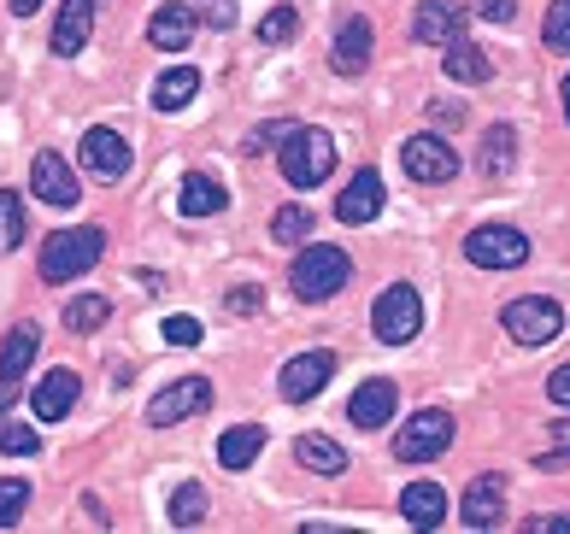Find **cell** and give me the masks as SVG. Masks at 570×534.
<instances>
[{"mask_svg":"<svg viewBox=\"0 0 570 534\" xmlns=\"http://www.w3.org/2000/svg\"><path fill=\"white\" fill-rule=\"evenodd\" d=\"M347 276H353V259L342 247H301V259L288 265V288L301 294L306 306H318V300L347 288Z\"/></svg>","mask_w":570,"mask_h":534,"instance_id":"obj_3","label":"cell"},{"mask_svg":"<svg viewBox=\"0 0 570 534\" xmlns=\"http://www.w3.org/2000/svg\"><path fill=\"white\" fill-rule=\"evenodd\" d=\"M195 95H200V71L195 66H171V71H159V82H154V106H159V112H183Z\"/></svg>","mask_w":570,"mask_h":534,"instance_id":"obj_25","label":"cell"},{"mask_svg":"<svg viewBox=\"0 0 570 534\" xmlns=\"http://www.w3.org/2000/svg\"><path fill=\"white\" fill-rule=\"evenodd\" d=\"M294 458H301L312 476H342V469H347V453L330 435H301V441H294Z\"/></svg>","mask_w":570,"mask_h":534,"instance_id":"obj_27","label":"cell"},{"mask_svg":"<svg viewBox=\"0 0 570 534\" xmlns=\"http://www.w3.org/2000/svg\"><path fill=\"white\" fill-rule=\"evenodd\" d=\"M100 253H107V235L77 224V229H53L48 241H41V283H71L82 276Z\"/></svg>","mask_w":570,"mask_h":534,"instance_id":"obj_2","label":"cell"},{"mask_svg":"<svg viewBox=\"0 0 570 534\" xmlns=\"http://www.w3.org/2000/svg\"><path fill=\"white\" fill-rule=\"evenodd\" d=\"M277 170L294 188H318L335 170V141L324 130H312V123H288L277 136Z\"/></svg>","mask_w":570,"mask_h":534,"instance_id":"obj_1","label":"cell"},{"mask_svg":"<svg viewBox=\"0 0 570 534\" xmlns=\"http://www.w3.org/2000/svg\"><path fill=\"white\" fill-rule=\"evenodd\" d=\"M165 517H171L177 528H195L206 517V487L200 482H183L177 494H171V511H165Z\"/></svg>","mask_w":570,"mask_h":534,"instance_id":"obj_31","label":"cell"},{"mask_svg":"<svg viewBox=\"0 0 570 534\" xmlns=\"http://www.w3.org/2000/svg\"><path fill=\"white\" fill-rule=\"evenodd\" d=\"M330 376H335V353H330V347H312V353H301V358H288L283 399H288V405H306L312 394L330 388Z\"/></svg>","mask_w":570,"mask_h":534,"instance_id":"obj_10","label":"cell"},{"mask_svg":"<svg viewBox=\"0 0 570 534\" xmlns=\"http://www.w3.org/2000/svg\"><path fill=\"white\" fill-rule=\"evenodd\" d=\"M77 394H82V376H77V370H48V376L36 382V394H30L36 423H59V417H71Z\"/></svg>","mask_w":570,"mask_h":534,"instance_id":"obj_15","label":"cell"},{"mask_svg":"<svg viewBox=\"0 0 570 534\" xmlns=\"http://www.w3.org/2000/svg\"><path fill=\"white\" fill-rule=\"evenodd\" d=\"M206 405H213V382L183 376V382H171V388L147 405V423H154V429H171V423H183V417H200Z\"/></svg>","mask_w":570,"mask_h":534,"instance_id":"obj_8","label":"cell"},{"mask_svg":"<svg viewBox=\"0 0 570 534\" xmlns=\"http://www.w3.org/2000/svg\"><path fill=\"white\" fill-rule=\"evenodd\" d=\"M195 30H200V12L183 7V0H165V7L147 18V41L165 48V53H183L188 41H195Z\"/></svg>","mask_w":570,"mask_h":534,"instance_id":"obj_13","label":"cell"},{"mask_svg":"<svg viewBox=\"0 0 570 534\" xmlns=\"http://www.w3.org/2000/svg\"><path fill=\"white\" fill-rule=\"evenodd\" d=\"M177 206H183V218H213V211H224V206H229V188L213 177V170H188Z\"/></svg>","mask_w":570,"mask_h":534,"instance_id":"obj_21","label":"cell"},{"mask_svg":"<svg viewBox=\"0 0 570 534\" xmlns=\"http://www.w3.org/2000/svg\"><path fill=\"white\" fill-rule=\"evenodd\" d=\"M541 41L553 53H570V0H553L547 7V30H541Z\"/></svg>","mask_w":570,"mask_h":534,"instance_id":"obj_34","label":"cell"},{"mask_svg":"<svg viewBox=\"0 0 570 534\" xmlns=\"http://www.w3.org/2000/svg\"><path fill=\"white\" fill-rule=\"evenodd\" d=\"M165 340H171V347H195L200 324H195V317H165Z\"/></svg>","mask_w":570,"mask_h":534,"instance_id":"obj_38","label":"cell"},{"mask_svg":"<svg viewBox=\"0 0 570 534\" xmlns=\"http://www.w3.org/2000/svg\"><path fill=\"white\" fill-rule=\"evenodd\" d=\"M77 159H82L89 177L118 182L124 170H130V141H124L118 130H89V136H82V147H77Z\"/></svg>","mask_w":570,"mask_h":534,"instance_id":"obj_12","label":"cell"},{"mask_svg":"<svg viewBox=\"0 0 570 534\" xmlns=\"http://www.w3.org/2000/svg\"><path fill=\"white\" fill-rule=\"evenodd\" d=\"M453 36H464V12L453 7V0H417L412 41H424V48H448Z\"/></svg>","mask_w":570,"mask_h":534,"instance_id":"obj_16","label":"cell"},{"mask_svg":"<svg viewBox=\"0 0 570 534\" xmlns=\"http://www.w3.org/2000/svg\"><path fill=\"white\" fill-rule=\"evenodd\" d=\"M476 18H489V24H512L518 7H512V0H476Z\"/></svg>","mask_w":570,"mask_h":534,"instance_id":"obj_40","label":"cell"},{"mask_svg":"<svg viewBox=\"0 0 570 534\" xmlns=\"http://www.w3.org/2000/svg\"><path fill=\"white\" fill-rule=\"evenodd\" d=\"M394 405H400V394H394V382H383V376H371V382H358L353 388V405H347V417L358 423V429H389L394 423Z\"/></svg>","mask_w":570,"mask_h":534,"instance_id":"obj_14","label":"cell"},{"mask_svg":"<svg viewBox=\"0 0 570 534\" xmlns=\"http://www.w3.org/2000/svg\"><path fill=\"white\" fill-rule=\"evenodd\" d=\"M7 7H12V12H18V18H30V12H36V7H41V0H7Z\"/></svg>","mask_w":570,"mask_h":534,"instance_id":"obj_44","label":"cell"},{"mask_svg":"<svg viewBox=\"0 0 570 534\" xmlns=\"http://www.w3.org/2000/svg\"><path fill=\"white\" fill-rule=\"evenodd\" d=\"M553 446H559V453H570V417L553 423Z\"/></svg>","mask_w":570,"mask_h":534,"instance_id":"obj_43","label":"cell"},{"mask_svg":"<svg viewBox=\"0 0 570 534\" xmlns=\"http://www.w3.org/2000/svg\"><path fill=\"white\" fill-rule=\"evenodd\" d=\"M400 165H406L412 182H453L459 177V154L441 136H412L400 147Z\"/></svg>","mask_w":570,"mask_h":534,"instance_id":"obj_9","label":"cell"},{"mask_svg":"<svg viewBox=\"0 0 570 534\" xmlns=\"http://www.w3.org/2000/svg\"><path fill=\"white\" fill-rule=\"evenodd\" d=\"M259 453H265V429H259V423H242V429L218 435V464L224 469H247Z\"/></svg>","mask_w":570,"mask_h":534,"instance_id":"obj_26","label":"cell"},{"mask_svg":"<svg viewBox=\"0 0 570 534\" xmlns=\"http://www.w3.org/2000/svg\"><path fill=\"white\" fill-rule=\"evenodd\" d=\"M564 118H570V77H564Z\"/></svg>","mask_w":570,"mask_h":534,"instance_id":"obj_46","label":"cell"},{"mask_svg":"<svg viewBox=\"0 0 570 534\" xmlns=\"http://www.w3.org/2000/svg\"><path fill=\"white\" fill-rule=\"evenodd\" d=\"M400 517L412 528H441L448 523V494H441L435 482H412L406 494H400Z\"/></svg>","mask_w":570,"mask_h":534,"instance_id":"obj_22","label":"cell"},{"mask_svg":"<svg viewBox=\"0 0 570 534\" xmlns=\"http://www.w3.org/2000/svg\"><path fill=\"white\" fill-rule=\"evenodd\" d=\"M371 329H376V340H389V347H406V340L424 329V300H417V288L394 283L383 300L371 306Z\"/></svg>","mask_w":570,"mask_h":534,"instance_id":"obj_5","label":"cell"},{"mask_svg":"<svg viewBox=\"0 0 570 534\" xmlns=\"http://www.w3.org/2000/svg\"><path fill=\"white\" fill-rule=\"evenodd\" d=\"M512 159H518L512 123H494V130L482 136V170H489V177H505V170H512Z\"/></svg>","mask_w":570,"mask_h":534,"instance_id":"obj_28","label":"cell"},{"mask_svg":"<svg viewBox=\"0 0 570 534\" xmlns=\"http://www.w3.org/2000/svg\"><path fill=\"white\" fill-rule=\"evenodd\" d=\"M24 241V206H18V195L12 188H0V259Z\"/></svg>","mask_w":570,"mask_h":534,"instance_id":"obj_33","label":"cell"},{"mask_svg":"<svg viewBox=\"0 0 570 534\" xmlns=\"http://www.w3.org/2000/svg\"><path fill=\"white\" fill-rule=\"evenodd\" d=\"M448 77H453V82H464V89H482V82L494 77V59L482 53L476 41L453 36V41H448Z\"/></svg>","mask_w":570,"mask_h":534,"instance_id":"obj_23","label":"cell"},{"mask_svg":"<svg viewBox=\"0 0 570 534\" xmlns=\"http://www.w3.org/2000/svg\"><path fill=\"white\" fill-rule=\"evenodd\" d=\"M523 528H530V534H570V517H530Z\"/></svg>","mask_w":570,"mask_h":534,"instance_id":"obj_42","label":"cell"},{"mask_svg":"<svg viewBox=\"0 0 570 534\" xmlns=\"http://www.w3.org/2000/svg\"><path fill=\"white\" fill-rule=\"evenodd\" d=\"M453 446V417L448 412H417L406 429L394 435V458H406V464H430V458H441Z\"/></svg>","mask_w":570,"mask_h":534,"instance_id":"obj_7","label":"cell"},{"mask_svg":"<svg viewBox=\"0 0 570 534\" xmlns=\"http://www.w3.org/2000/svg\"><path fill=\"white\" fill-rule=\"evenodd\" d=\"M371 48H376L371 18H342V30H335V48H330V66L342 71V77H358V71L371 66Z\"/></svg>","mask_w":570,"mask_h":534,"instance_id":"obj_18","label":"cell"},{"mask_svg":"<svg viewBox=\"0 0 570 534\" xmlns=\"http://www.w3.org/2000/svg\"><path fill=\"white\" fill-rule=\"evenodd\" d=\"M0 453L30 458V453H41V435H36V429H24V423H12V429H0Z\"/></svg>","mask_w":570,"mask_h":534,"instance_id":"obj_36","label":"cell"},{"mask_svg":"<svg viewBox=\"0 0 570 534\" xmlns=\"http://www.w3.org/2000/svg\"><path fill=\"white\" fill-rule=\"evenodd\" d=\"M464 259L476 270H518L530 259V241H523V229H512V224H482V229L464 235Z\"/></svg>","mask_w":570,"mask_h":534,"instance_id":"obj_6","label":"cell"},{"mask_svg":"<svg viewBox=\"0 0 570 534\" xmlns=\"http://www.w3.org/2000/svg\"><path fill=\"white\" fill-rule=\"evenodd\" d=\"M312 224H318V218H312L306 206H283L277 218H271V235H277L283 247H306L312 241Z\"/></svg>","mask_w":570,"mask_h":534,"instance_id":"obj_30","label":"cell"},{"mask_svg":"<svg viewBox=\"0 0 570 534\" xmlns=\"http://www.w3.org/2000/svg\"><path fill=\"white\" fill-rule=\"evenodd\" d=\"M12 412V382H0V417Z\"/></svg>","mask_w":570,"mask_h":534,"instance_id":"obj_45","label":"cell"},{"mask_svg":"<svg viewBox=\"0 0 570 534\" xmlns=\"http://www.w3.org/2000/svg\"><path fill=\"white\" fill-rule=\"evenodd\" d=\"M30 505V482H0V528H12Z\"/></svg>","mask_w":570,"mask_h":534,"instance_id":"obj_35","label":"cell"},{"mask_svg":"<svg viewBox=\"0 0 570 534\" xmlns=\"http://www.w3.org/2000/svg\"><path fill=\"white\" fill-rule=\"evenodd\" d=\"M36 353H41V335L36 324H18L7 340H0V382H18L30 365H36Z\"/></svg>","mask_w":570,"mask_h":534,"instance_id":"obj_24","label":"cell"},{"mask_svg":"<svg viewBox=\"0 0 570 534\" xmlns=\"http://www.w3.org/2000/svg\"><path fill=\"white\" fill-rule=\"evenodd\" d=\"M294 36H301V12H294V7H271L265 24H259V41H265V48H288Z\"/></svg>","mask_w":570,"mask_h":534,"instance_id":"obj_32","label":"cell"},{"mask_svg":"<svg viewBox=\"0 0 570 534\" xmlns=\"http://www.w3.org/2000/svg\"><path fill=\"white\" fill-rule=\"evenodd\" d=\"M547 399H553V405H570V365H559L553 376H547Z\"/></svg>","mask_w":570,"mask_h":534,"instance_id":"obj_41","label":"cell"},{"mask_svg":"<svg viewBox=\"0 0 570 534\" xmlns=\"http://www.w3.org/2000/svg\"><path fill=\"white\" fill-rule=\"evenodd\" d=\"M224 306L247 317V312H259V306H265V294H259V288H229V294H224Z\"/></svg>","mask_w":570,"mask_h":534,"instance_id":"obj_39","label":"cell"},{"mask_svg":"<svg viewBox=\"0 0 570 534\" xmlns=\"http://www.w3.org/2000/svg\"><path fill=\"white\" fill-rule=\"evenodd\" d=\"M89 30H95V0H66L59 7V18H53V53L59 59H71V53H82L89 48Z\"/></svg>","mask_w":570,"mask_h":534,"instance_id":"obj_19","label":"cell"},{"mask_svg":"<svg viewBox=\"0 0 570 534\" xmlns=\"http://www.w3.org/2000/svg\"><path fill=\"white\" fill-rule=\"evenodd\" d=\"M505 517V476H476L464 487V528H494Z\"/></svg>","mask_w":570,"mask_h":534,"instance_id":"obj_20","label":"cell"},{"mask_svg":"<svg viewBox=\"0 0 570 534\" xmlns=\"http://www.w3.org/2000/svg\"><path fill=\"white\" fill-rule=\"evenodd\" d=\"M30 188H36V200H41V206H59V211L82 200L77 170L59 159V154H36V165H30Z\"/></svg>","mask_w":570,"mask_h":534,"instance_id":"obj_11","label":"cell"},{"mask_svg":"<svg viewBox=\"0 0 570 534\" xmlns=\"http://www.w3.org/2000/svg\"><path fill=\"white\" fill-rule=\"evenodd\" d=\"M383 177H376V170L365 165V170H353V182L342 188V200H335V218L342 224H371L376 211H383Z\"/></svg>","mask_w":570,"mask_h":534,"instance_id":"obj_17","label":"cell"},{"mask_svg":"<svg viewBox=\"0 0 570 534\" xmlns=\"http://www.w3.org/2000/svg\"><path fill=\"white\" fill-rule=\"evenodd\" d=\"M107 317H112V306L100 300V294H82V300L66 306V329L71 335H95V329H107Z\"/></svg>","mask_w":570,"mask_h":534,"instance_id":"obj_29","label":"cell"},{"mask_svg":"<svg viewBox=\"0 0 570 534\" xmlns=\"http://www.w3.org/2000/svg\"><path fill=\"white\" fill-rule=\"evenodd\" d=\"M500 324L518 347H547V340L564 335V306L547 300V294H523V300H512L500 312Z\"/></svg>","mask_w":570,"mask_h":534,"instance_id":"obj_4","label":"cell"},{"mask_svg":"<svg viewBox=\"0 0 570 534\" xmlns=\"http://www.w3.org/2000/svg\"><path fill=\"white\" fill-rule=\"evenodd\" d=\"M200 24H213V30H229L236 24V0H200Z\"/></svg>","mask_w":570,"mask_h":534,"instance_id":"obj_37","label":"cell"}]
</instances>
